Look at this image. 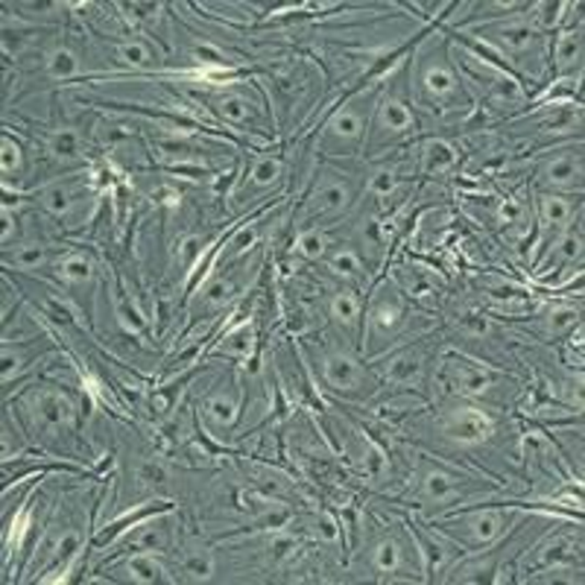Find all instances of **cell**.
Instances as JSON below:
<instances>
[{
    "label": "cell",
    "mask_w": 585,
    "mask_h": 585,
    "mask_svg": "<svg viewBox=\"0 0 585 585\" xmlns=\"http://www.w3.org/2000/svg\"><path fill=\"white\" fill-rule=\"evenodd\" d=\"M234 296H238V287L231 284V278H226V275H214L211 282L199 290V308L208 313H217L220 308H226Z\"/></svg>",
    "instance_id": "obj_38"
},
{
    "label": "cell",
    "mask_w": 585,
    "mask_h": 585,
    "mask_svg": "<svg viewBox=\"0 0 585 585\" xmlns=\"http://www.w3.org/2000/svg\"><path fill=\"white\" fill-rule=\"evenodd\" d=\"M583 27H562L557 30L553 36V45H550V68H553V77H574V73L583 71Z\"/></svg>",
    "instance_id": "obj_24"
},
{
    "label": "cell",
    "mask_w": 585,
    "mask_h": 585,
    "mask_svg": "<svg viewBox=\"0 0 585 585\" xmlns=\"http://www.w3.org/2000/svg\"><path fill=\"white\" fill-rule=\"evenodd\" d=\"M322 266H325L331 275H337L340 282H360V278H366L364 257H360V252H357L355 246H346V243H343V246L334 243V249L325 255Z\"/></svg>",
    "instance_id": "obj_30"
},
{
    "label": "cell",
    "mask_w": 585,
    "mask_h": 585,
    "mask_svg": "<svg viewBox=\"0 0 585 585\" xmlns=\"http://www.w3.org/2000/svg\"><path fill=\"white\" fill-rule=\"evenodd\" d=\"M112 574L124 583L135 585H161V583H176V576L170 574L168 565L161 562V553H150V550H133V553H121Z\"/></svg>",
    "instance_id": "obj_21"
},
{
    "label": "cell",
    "mask_w": 585,
    "mask_h": 585,
    "mask_svg": "<svg viewBox=\"0 0 585 585\" xmlns=\"http://www.w3.org/2000/svg\"><path fill=\"white\" fill-rule=\"evenodd\" d=\"M580 264H583V211L576 214L571 226L536 257V273L548 282L562 273H571Z\"/></svg>",
    "instance_id": "obj_14"
},
{
    "label": "cell",
    "mask_w": 585,
    "mask_h": 585,
    "mask_svg": "<svg viewBox=\"0 0 585 585\" xmlns=\"http://www.w3.org/2000/svg\"><path fill=\"white\" fill-rule=\"evenodd\" d=\"M427 355L422 346H404L395 348L387 364L381 366L383 381H390L392 387H418L425 378Z\"/></svg>",
    "instance_id": "obj_23"
},
{
    "label": "cell",
    "mask_w": 585,
    "mask_h": 585,
    "mask_svg": "<svg viewBox=\"0 0 585 585\" xmlns=\"http://www.w3.org/2000/svg\"><path fill=\"white\" fill-rule=\"evenodd\" d=\"M466 483L469 480L451 466L425 460L416 474V497L425 506H451L454 501H460Z\"/></svg>",
    "instance_id": "obj_17"
},
{
    "label": "cell",
    "mask_w": 585,
    "mask_h": 585,
    "mask_svg": "<svg viewBox=\"0 0 585 585\" xmlns=\"http://www.w3.org/2000/svg\"><path fill=\"white\" fill-rule=\"evenodd\" d=\"M214 115L220 117L222 124L229 126H252L261 117V103L252 91H243L238 85H229V89H214L211 97L205 100Z\"/></svg>",
    "instance_id": "obj_20"
},
{
    "label": "cell",
    "mask_w": 585,
    "mask_h": 585,
    "mask_svg": "<svg viewBox=\"0 0 585 585\" xmlns=\"http://www.w3.org/2000/svg\"><path fill=\"white\" fill-rule=\"evenodd\" d=\"M413 133H416V112H413L410 91H404L401 85H383L378 100H375L366 150L378 152L383 147L401 144Z\"/></svg>",
    "instance_id": "obj_4"
},
{
    "label": "cell",
    "mask_w": 585,
    "mask_h": 585,
    "mask_svg": "<svg viewBox=\"0 0 585 585\" xmlns=\"http://www.w3.org/2000/svg\"><path fill=\"white\" fill-rule=\"evenodd\" d=\"M541 322H544V334L548 337H565L567 331H574L580 325V308L567 302L550 305L548 313L541 317Z\"/></svg>",
    "instance_id": "obj_39"
},
{
    "label": "cell",
    "mask_w": 585,
    "mask_h": 585,
    "mask_svg": "<svg viewBox=\"0 0 585 585\" xmlns=\"http://www.w3.org/2000/svg\"><path fill=\"white\" fill-rule=\"evenodd\" d=\"M331 249H334V240H331V234L322 226H305L296 234V243H292V252L302 257V261H311V264H322Z\"/></svg>",
    "instance_id": "obj_34"
},
{
    "label": "cell",
    "mask_w": 585,
    "mask_h": 585,
    "mask_svg": "<svg viewBox=\"0 0 585 585\" xmlns=\"http://www.w3.org/2000/svg\"><path fill=\"white\" fill-rule=\"evenodd\" d=\"M408 325V299L392 282L378 284L372 299L364 308V352L378 355L387 343L399 337V331Z\"/></svg>",
    "instance_id": "obj_5"
},
{
    "label": "cell",
    "mask_w": 585,
    "mask_h": 585,
    "mask_svg": "<svg viewBox=\"0 0 585 585\" xmlns=\"http://www.w3.org/2000/svg\"><path fill=\"white\" fill-rule=\"evenodd\" d=\"M203 252H205V238H203V234H196V231H194V234H185V238L179 240L176 257H179V264H182V269H185V273H191Z\"/></svg>",
    "instance_id": "obj_42"
},
{
    "label": "cell",
    "mask_w": 585,
    "mask_h": 585,
    "mask_svg": "<svg viewBox=\"0 0 585 585\" xmlns=\"http://www.w3.org/2000/svg\"><path fill=\"white\" fill-rule=\"evenodd\" d=\"M381 89L369 85L364 91L348 94L322 124L317 135V150L331 159H348L355 152L366 150V135H369V121H372L375 100Z\"/></svg>",
    "instance_id": "obj_2"
},
{
    "label": "cell",
    "mask_w": 585,
    "mask_h": 585,
    "mask_svg": "<svg viewBox=\"0 0 585 585\" xmlns=\"http://www.w3.org/2000/svg\"><path fill=\"white\" fill-rule=\"evenodd\" d=\"M135 478H138V483H144V486H164V483H168V469H164V462L156 460V457H147V460L138 462Z\"/></svg>",
    "instance_id": "obj_43"
},
{
    "label": "cell",
    "mask_w": 585,
    "mask_h": 585,
    "mask_svg": "<svg viewBox=\"0 0 585 585\" xmlns=\"http://www.w3.org/2000/svg\"><path fill=\"white\" fill-rule=\"evenodd\" d=\"M24 418L38 439H62L77 427V408L71 395L56 387H38L24 399Z\"/></svg>",
    "instance_id": "obj_7"
},
{
    "label": "cell",
    "mask_w": 585,
    "mask_h": 585,
    "mask_svg": "<svg viewBox=\"0 0 585 585\" xmlns=\"http://www.w3.org/2000/svg\"><path fill=\"white\" fill-rule=\"evenodd\" d=\"M583 211L580 196L565 194H536V257L571 226L576 214Z\"/></svg>",
    "instance_id": "obj_13"
},
{
    "label": "cell",
    "mask_w": 585,
    "mask_h": 585,
    "mask_svg": "<svg viewBox=\"0 0 585 585\" xmlns=\"http://www.w3.org/2000/svg\"><path fill=\"white\" fill-rule=\"evenodd\" d=\"M329 317L348 334L364 331V299L352 287H337L329 299Z\"/></svg>",
    "instance_id": "obj_26"
},
{
    "label": "cell",
    "mask_w": 585,
    "mask_h": 585,
    "mask_svg": "<svg viewBox=\"0 0 585 585\" xmlns=\"http://www.w3.org/2000/svg\"><path fill=\"white\" fill-rule=\"evenodd\" d=\"M240 413H243V387H240L238 378L217 383V387L205 395L203 408H199L203 425L208 427L214 436H226L229 431H234V425L240 422Z\"/></svg>",
    "instance_id": "obj_16"
},
{
    "label": "cell",
    "mask_w": 585,
    "mask_h": 585,
    "mask_svg": "<svg viewBox=\"0 0 585 585\" xmlns=\"http://www.w3.org/2000/svg\"><path fill=\"white\" fill-rule=\"evenodd\" d=\"M112 305H115L117 325H121L126 334H133V337H144V334L150 331V317L144 313V308L138 305L135 296H129L126 290H115Z\"/></svg>",
    "instance_id": "obj_29"
},
{
    "label": "cell",
    "mask_w": 585,
    "mask_h": 585,
    "mask_svg": "<svg viewBox=\"0 0 585 585\" xmlns=\"http://www.w3.org/2000/svg\"><path fill=\"white\" fill-rule=\"evenodd\" d=\"M418 164H422V173H427V176H439V173H448L457 164V150L445 138H427L418 147Z\"/></svg>",
    "instance_id": "obj_31"
},
{
    "label": "cell",
    "mask_w": 585,
    "mask_h": 585,
    "mask_svg": "<svg viewBox=\"0 0 585 585\" xmlns=\"http://www.w3.org/2000/svg\"><path fill=\"white\" fill-rule=\"evenodd\" d=\"M478 36H483V42L495 47L497 54L513 59L515 65L521 68H530V65H539L541 56H544V45H541V30L536 27V21H527L521 15L515 19H497L489 21L483 27L474 30Z\"/></svg>",
    "instance_id": "obj_6"
},
{
    "label": "cell",
    "mask_w": 585,
    "mask_h": 585,
    "mask_svg": "<svg viewBox=\"0 0 585 585\" xmlns=\"http://www.w3.org/2000/svg\"><path fill=\"white\" fill-rule=\"evenodd\" d=\"M179 571L194 580V583H208L214 574H217V562H214V553L208 548H185L182 550V562H179Z\"/></svg>",
    "instance_id": "obj_37"
},
{
    "label": "cell",
    "mask_w": 585,
    "mask_h": 585,
    "mask_svg": "<svg viewBox=\"0 0 585 585\" xmlns=\"http://www.w3.org/2000/svg\"><path fill=\"white\" fill-rule=\"evenodd\" d=\"M47 152H50V159L56 161H77L82 156V135L77 129H59V133L50 135V141H47Z\"/></svg>",
    "instance_id": "obj_40"
},
{
    "label": "cell",
    "mask_w": 585,
    "mask_h": 585,
    "mask_svg": "<svg viewBox=\"0 0 585 585\" xmlns=\"http://www.w3.org/2000/svg\"><path fill=\"white\" fill-rule=\"evenodd\" d=\"M457 329H460V334H466V337H486L489 331H492V320H489L486 313L469 311L457 317Z\"/></svg>",
    "instance_id": "obj_44"
},
{
    "label": "cell",
    "mask_w": 585,
    "mask_h": 585,
    "mask_svg": "<svg viewBox=\"0 0 585 585\" xmlns=\"http://www.w3.org/2000/svg\"><path fill=\"white\" fill-rule=\"evenodd\" d=\"M0 170H3V185H19L27 173V150L15 135L3 133L0 138Z\"/></svg>",
    "instance_id": "obj_33"
},
{
    "label": "cell",
    "mask_w": 585,
    "mask_h": 585,
    "mask_svg": "<svg viewBox=\"0 0 585 585\" xmlns=\"http://www.w3.org/2000/svg\"><path fill=\"white\" fill-rule=\"evenodd\" d=\"M574 562H580V530H576V536L571 530L548 532L544 541L536 544V553H532V565L541 567V571L571 567Z\"/></svg>",
    "instance_id": "obj_22"
},
{
    "label": "cell",
    "mask_w": 585,
    "mask_h": 585,
    "mask_svg": "<svg viewBox=\"0 0 585 585\" xmlns=\"http://www.w3.org/2000/svg\"><path fill=\"white\" fill-rule=\"evenodd\" d=\"M12 252L7 255V261H10L12 266H19V269H27V273H33V269H45V266H54L56 257L54 249L47 246V243H42V240H33V243H12Z\"/></svg>",
    "instance_id": "obj_35"
},
{
    "label": "cell",
    "mask_w": 585,
    "mask_h": 585,
    "mask_svg": "<svg viewBox=\"0 0 585 585\" xmlns=\"http://www.w3.org/2000/svg\"><path fill=\"white\" fill-rule=\"evenodd\" d=\"M524 217H530V208L521 203V196H504V203L497 208V220L504 229H524Z\"/></svg>",
    "instance_id": "obj_41"
},
{
    "label": "cell",
    "mask_w": 585,
    "mask_h": 585,
    "mask_svg": "<svg viewBox=\"0 0 585 585\" xmlns=\"http://www.w3.org/2000/svg\"><path fill=\"white\" fill-rule=\"evenodd\" d=\"M408 80L413 82V100L418 106L436 108V112L469 106V91H466L460 68L454 65L443 42H425L418 47Z\"/></svg>",
    "instance_id": "obj_1"
},
{
    "label": "cell",
    "mask_w": 585,
    "mask_h": 585,
    "mask_svg": "<svg viewBox=\"0 0 585 585\" xmlns=\"http://www.w3.org/2000/svg\"><path fill=\"white\" fill-rule=\"evenodd\" d=\"M45 211L59 220L62 226H82V220L89 217V208L94 205V194L85 179H59L42 187L38 194Z\"/></svg>",
    "instance_id": "obj_12"
},
{
    "label": "cell",
    "mask_w": 585,
    "mask_h": 585,
    "mask_svg": "<svg viewBox=\"0 0 585 585\" xmlns=\"http://www.w3.org/2000/svg\"><path fill=\"white\" fill-rule=\"evenodd\" d=\"M355 199L357 182L352 179V173H343L337 168H322L313 176L311 191L305 196L302 220L322 226V222L334 220V217H343L355 205Z\"/></svg>",
    "instance_id": "obj_8"
},
{
    "label": "cell",
    "mask_w": 585,
    "mask_h": 585,
    "mask_svg": "<svg viewBox=\"0 0 585 585\" xmlns=\"http://www.w3.org/2000/svg\"><path fill=\"white\" fill-rule=\"evenodd\" d=\"M50 269H54L56 282H62L65 287H89L97 275V266L85 252H62Z\"/></svg>",
    "instance_id": "obj_28"
},
{
    "label": "cell",
    "mask_w": 585,
    "mask_h": 585,
    "mask_svg": "<svg viewBox=\"0 0 585 585\" xmlns=\"http://www.w3.org/2000/svg\"><path fill=\"white\" fill-rule=\"evenodd\" d=\"M179 532L173 515L168 513V506H159L152 518H141V521L129 527L121 539V550L117 553H133V550H150V553H170V548L176 544Z\"/></svg>",
    "instance_id": "obj_15"
},
{
    "label": "cell",
    "mask_w": 585,
    "mask_h": 585,
    "mask_svg": "<svg viewBox=\"0 0 585 585\" xmlns=\"http://www.w3.org/2000/svg\"><path fill=\"white\" fill-rule=\"evenodd\" d=\"M317 372H320V381L325 383V390L337 392V395H348V399H360V395H366L375 387L369 369L343 346L320 348Z\"/></svg>",
    "instance_id": "obj_10"
},
{
    "label": "cell",
    "mask_w": 585,
    "mask_h": 585,
    "mask_svg": "<svg viewBox=\"0 0 585 585\" xmlns=\"http://www.w3.org/2000/svg\"><path fill=\"white\" fill-rule=\"evenodd\" d=\"M115 59L126 68H133V71H150L159 65V54H156V47L150 42H144V38H126L121 45L115 47Z\"/></svg>",
    "instance_id": "obj_36"
},
{
    "label": "cell",
    "mask_w": 585,
    "mask_h": 585,
    "mask_svg": "<svg viewBox=\"0 0 585 585\" xmlns=\"http://www.w3.org/2000/svg\"><path fill=\"white\" fill-rule=\"evenodd\" d=\"M255 325L252 322H240L226 337H220V343L214 346V355L231 357V360H249V357L255 355Z\"/></svg>",
    "instance_id": "obj_32"
},
{
    "label": "cell",
    "mask_w": 585,
    "mask_h": 585,
    "mask_svg": "<svg viewBox=\"0 0 585 585\" xmlns=\"http://www.w3.org/2000/svg\"><path fill=\"white\" fill-rule=\"evenodd\" d=\"M536 187L541 194H583V147H565V150L548 152L536 164Z\"/></svg>",
    "instance_id": "obj_11"
},
{
    "label": "cell",
    "mask_w": 585,
    "mask_h": 585,
    "mask_svg": "<svg viewBox=\"0 0 585 585\" xmlns=\"http://www.w3.org/2000/svg\"><path fill=\"white\" fill-rule=\"evenodd\" d=\"M515 506H466L436 518L434 527L466 553H483L515 527Z\"/></svg>",
    "instance_id": "obj_3"
},
{
    "label": "cell",
    "mask_w": 585,
    "mask_h": 585,
    "mask_svg": "<svg viewBox=\"0 0 585 585\" xmlns=\"http://www.w3.org/2000/svg\"><path fill=\"white\" fill-rule=\"evenodd\" d=\"M439 431L451 443L478 445L486 443L489 436L495 434V418L489 416L486 410L474 408V404H457V408H448L439 416Z\"/></svg>",
    "instance_id": "obj_18"
},
{
    "label": "cell",
    "mask_w": 585,
    "mask_h": 585,
    "mask_svg": "<svg viewBox=\"0 0 585 585\" xmlns=\"http://www.w3.org/2000/svg\"><path fill=\"white\" fill-rule=\"evenodd\" d=\"M284 179V159L282 152H264V156H257L255 164L249 168L246 179H240L238 187H234V194H231V203L238 211H243L255 196H264L269 191L282 185Z\"/></svg>",
    "instance_id": "obj_19"
},
{
    "label": "cell",
    "mask_w": 585,
    "mask_h": 585,
    "mask_svg": "<svg viewBox=\"0 0 585 585\" xmlns=\"http://www.w3.org/2000/svg\"><path fill=\"white\" fill-rule=\"evenodd\" d=\"M436 381L448 395L457 399H480L495 390L501 375L492 366L480 364L474 357L466 355H445L436 366Z\"/></svg>",
    "instance_id": "obj_9"
},
{
    "label": "cell",
    "mask_w": 585,
    "mask_h": 585,
    "mask_svg": "<svg viewBox=\"0 0 585 585\" xmlns=\"http://www.w3.org/2000/svg\"><path fill=\"white\" fill-rule=\"evenodd\" d=\"M416 548V541H408L401 532H387L372 548V562L383 576L404 574V571H408V550ZM404 580H410V576L404 574Z\"/></svg>",
    "instance_id": "obj_25"
},
{
    "label": "cell",
    "mask_w": 585,
    "mask_h": 585,
    "mask_svg": "<svg viewBox=\"0 0 585 585\" xmlns=\"http://www.w3.org/2000/svg\"><path fill=\"white\" fill-rule=\"evenodd\" d=\"M42 68L50 80L56 82H68V80H80L82 73H85V62H82V56L77 47L65 45H54L50 50L42 54Z\"/></svg>",
    "instance_id": "obj_27"
}]
</instances>
